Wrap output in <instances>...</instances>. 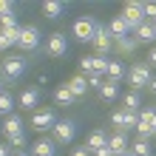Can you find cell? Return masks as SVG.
<instances>
[{"instance_id": "6da1fadb", "label": "cell", "mask_w": 156, "mask_h": 156, "mask_svg": "<svg viewBox=\"0 0 156 156\" xmlns=\"http://www.w3.org/2000/svg\"><path fill=\"white\" fill-rule=\"evenodd\" d=\"M125 77H128V82H131V91H139V88L151 85V68H148V62H136V66H131Z\"/></svg>"}, {"instance_id": "7a4b0ae2", "label": "cell", "mask_w": 156, "mask_h": 156, "mask_svg": "<svg viewBox=\"0 0 156 156\" xmlns=\"http://www.w3.org/2000/svg\"><path fill=\"white\" fill-rule=\"evenodd\" d=\"M0 71H3L6 80H17L26 74V57H20V54H9V57L0 62Z\"/></svg>"}, {"instance_id": "3957f363", "label": "cell", "mask_w": 156, "mask_h": 156, "mask_svg": "<svg viewBox=\"0 0 156 156\" xmlns=\"http://www.w3.org/2000/svg\"><path fill=\"white\" fill-rule=\"evenodd\" d=\"M94 34H97V20L94 17H77V23H74V37L80 43H91L94 40Z\"/></svg>"}, {"instance_id": "277c9868", "label": "cell", "mask_w": 156, "mask_h": 156, "mask_svg": "<svg viewBox=\"0 0 156 156\" xmlns=\"http://www.w3.org/2000/svg\"><path fill=\"white\" fill-rule=\"evenodd\" d=\"M122 17L128 20V26H131V31H136L142 23H148L145 20V12H142V3H136V0H131V3H125V12Z\"/></svg>"}, {"instance_id": "5b68a950", "label": "cell", "mask_w": 156, "mask_h": 156, "mask_svg": "<svg viewBox=\"0 0 156 156\" xmlns=\"http://www.w3.org/2000/svg\"><path fill=\"white\" fill-rule=\"evenodd\" d=\"M17 45H20V51H34L40 45V29H37V26H23Z\"/></svg>"}, {"instance_id": "8992f818", "label": "cell", "mask_w": 156, "mask_h": 156, "mask_svg": "<svg viewBox=\"0 0 156 156\" xmlns=\"http://www.w3.org/2000/svg\"><path fill=\"white\" fill-rule=\"evenodd\" d=\"M94 48H97V57H105L108 51H111V45H114V40H111V34H108V26H99L97 23V34H94Z\"/></svg>"}, {"instance_id": "52a82bcc", "label": "cell", "mask_w": 156, "mask_h": 156, "mask_svg": "<svg viewBox=\"0 0 156 156\" xmlns=\"http://www.w3.org/2000/svg\"><path fill=\"white\" fill-rule=\"evenodd\" d=\"M45 51L51 54V57H66L68 54V40H66V34H60V31H54L48 43H45Z\"/></svg>"}, {"instance_id": "ba28073f", "label": "cell", "mask_w": 156, "mask_h": 156, "mask_svg": "<svg viewBox=\"0 0 156 156\" xmlns=\"http://www.w3.org/2000/svg\"><path fill=\"white\" fill-rule=\"evenodd\" d=\"M108 34H111V40L116 43V40H122V37H128L131 34V26H128V20L122 14H116V17H111V23H108Z\"/></svg>"}, {"instance_id": "9c48e42d", "label": "cell", "mask_w": 156, "mask_h": 156, "mask_svg": "<svg viewBox=\"0 0 156 156\" xmlns=\"http://www.w3.org/2000/svg\"><path fill=\"white\" fill-rule=\"evenodd\" d=\"M57 125V119H54V111H34V116H31V128L34 131H48V128H54Z\"/></svg>"}, {"instance_id": "30bf717a", "label": "cell", "mask_w": 156, "mask_h": 156, "mask_svg": "<svg viewBox=\"0 0 156 156\" xmlns=\"http://www.w3.org/2000/svg\"><path fill=\"white\" fill-rule=\"evenodd\" d=\"M74 131H77V125L71 122V119H62V122L54 125V139L62 142V145H68L71 139H74Z\"/></svg>"}, {"instance_id": "8fae6325", "label": "cell", "mask_w": 156, "mask_h": 156, "mask_svg": "<svg viewBox=\"0 0 156 156\" xmlns=\"http://www.w3.org/2000/svg\"><path fill=\"white\" fill-rule=\"evenodd\" d=\"M108 148L114 151V156L116 153H128V151H131V145H128V133H122V131L111 133V136H108Z\"/></svg>"}, {"instance_id": "7c38bea8", "label": "cell", "mask_w": 156, "mask_h": 156, "mask_svg": "<svg viewBox=\"0 0 156 156\" xmlns=\"http://www.w3.org/2000/svg\"><path fill=\"white\" fill-rule=\"evenodd\" d=\"M40 105V88H26L20 94V111H31Z\"/></svg>"}, {"instance_id": "4fadbf2b", "label": "cell", "mask_w": 156, "mask_h": 156, "mask_svg": "<svg viewBox=\"0 0 156 156\" xmlns=\"http://www.w3.org/2000/svg\"><path fill=\"white\" fill-rule=\"evenodd\" d=\"M66 88H68L74 97H85V94H88V77H85V74H77V77H71V80L66 82Z\"/></svg>"}, {"instance_id": "5bb4252c", "label": "cell", "mask_w": 156, "mask_h": 156, "mask_svg": "<svg viewBox=\"0 0 156 156\" xmlns=\"http://www.w3.org/2000/svg\"><path fill=\"white\" fill-rule=\"evenodd\" d=\"M0 131H3L9 139H12V136H17V133H23V119L17 116V114H12V116H6L3 119V128H0Z\"/></svg>"}, {"instance_id": "9a60e30c", "label": "cell", "mask_w": 156, "mask_h": 156, "mask_svg": "<svg viewBox=\"0 0 156 156\" xmlns=\"http://www.w3.org/2000/svg\"><path fill=\"white\" fill-rule=\"evenodd\" d=\"M108 145V136L102 133V131H91L88 133V139H85V148L91 151V153H97V151H102Z\"/></svg>"}, {"instance_id": "2e32d148", "label": "cell", "mask_w": 156, "mask_h": 156, "mask_svg": "<svg viewBox=\"0 0 156 156\" xmlns=\"http://www.w3.org/2000/svg\"><path fill=\"white\" fill-rule=\"evenodd\" d=\"M133 37L139 40V43H156V29H153V23H142L139 29L133 31Z\"/></svg>"}, {"instance_id": "e0dca14e", "label": "cell", "mask_w": 156, "mask_h": 156, "mask_svg": "<svg viewBox=\"0 0 156 156\" xmlns=\"http://www.w3.org/2000/svg\"><path fill=\"white\" fill-rule=\"evenodd\" d=\"M62 12H66V6H62L60 0H45V3H43V14L48 17V20H57V17H62Z\"/></svg>"}, {"instance_id": "ac0fdd59", "label": "cell", "mask_w": 156, "mask_h": 156, "mask_svg": "<svg viewBox=\"0 0 156 156\" xmlns=\"http://www.w3.org/2000/svg\"><path fill=\"white\" fill-rule=\"evenodd\" d=\"M31 156H54V142L51 139H37L31 145Z\"/></svg>"}, {"instance_id": "d6986e66", "label": "cell", "mask_w": 156, "mask_h": 156, "mask_svg": "<svg viewBox=\"0 0 156 156\" xmlns=\"http://www.w3.org/2000/svg\"><path fill=\"white\" fill-rule=\"evenodd\" d=\"M125 74H128V71H125V66H122L119 60H111V62H108V71H105V77L111 80V82H119Z\"/></svg>"}, {"instance_id": "ffe728a7", "label": "cell", "mask_w": 156, "mask_h": 156, "mask_svg": "<svg viewBox=\"0 0 156 156\" xmlns=\"http://www.w3.org/2000/svg\"><path fill=\"white\" fill-rule=\"evenodd\" d=\"M136 125H139V111H125L122 108V133L136 131Z\"/></svg>"}, {"instance_id": "44dd1931", "label": "cell", "mask_w": 156, "mask_h": 156, "mask_svg": "<svg viewBox=\"0 0 156 156\" xmlns=\"http://www.w3.org/2000/svg\"><path fill=\"white\" fill-rule=\"evenodd\" d=\"M99 97L105 99V102H114V99L119 97V82H102V88H99Z\"/></svg>"}, {"instance_id": "7402d4cb", "label": "cell", "mask_w": 156, "mask_h": 156, "mask_svg": "<svg viewBox=\"0 0 156 156\" xmlns=\"http://www.w3.org/2000/svg\"><path fill=\"white\" fill-rule=\"evenodd\" d=\"M122 105H125V111H139V108H142L139 91H128V94L122 97Z\"/></svg>"}, {"instance_id": "603a6c76", "label": "cell", "mask_w": 156, "mask_h": 156, "mask_svg": "<svg viewBox=\"0 0 156 156\" xmlns=\"http://www.w3.org/2000/svg\"><path fill=\"white\" fill-rule=\"evenodd\" d=\"M74 94H71V91L66 88V85H60L57 91H54V102H57V105H71V102H74Z\"/></svg>"}, {"instance_id": "cb8c5ba5", "label": "cell", "mask_w": 156, "mask_h": 156, "mask_svg": "<svg viewBox=\"0 0 156 156\" xmlns=\"http://www.w3.org/2000/svg\"><path fill=\"white\" fill-rule=\"evenodd\" d=\"M114 45H116V48L122 51V54H131V51H136V45H139V40H136V37H131V34H128V37H122V40H116Z\"/></svg>"}, {"instance_id": "d4e9b609", "label": "cell", "mask_w": 156, "mask_h": 156, "mask_svg": "<svg viewBox=\"0 0 156 156\" xmlns=\"http://www.w3.org/2000/svg\"><path fill=\"white\" fill-rule=\"evenodd\" d=\"M131 156H151V145L148 142H142V139H136L133 145H131V151H128Z\"/></svg>"}, {"instance_id": "484cf974", "label": "cell", "mask_w": 156, "mask_h": 156, "mask_svg": "<svg viewBox=\"0 0 156 156\" xmlns=\"http://www.w3.org/2000/svg\"><path fill=\"white\" fill-rule=\"evenodd\" d=\"M9 29H17V14L14 12L0 14V31H9Z\"/></svg>"}, {"instance_id": "4316f807", "label": "cell", "mask_w": 156, "mask_h": 156, "mask_svg": "<svg viewBox=\"0 0 156 156\" xmlns=\"http://www.w3.org/2000/svg\"><path fill=\"white\" fill-rule=\"evenodd\" d=\"M12 108H14L12 94H3L0 97V116H12Z\"/></svg>"}, {"instance_id": "83f0119b", "label": "cell", "mask_w": 156, "mask_h": 156, "mask_svg": "<svg viewBox=\"0 0 156 156\" xmlns=\"http://www.w3.org/2000/svg\"><path fill=\"white\" fill-rule=\"evenodd\" d=\"M139 119H142L145 125H151V128H153V133H156V108H145V111L139 114Z\"/></svg>"}, {"instance_id": "f1b7e54d", "label": "cell", "mask_w": 156, "mask_h": 156, "mask_svg": "<svg viewBox=\"0 0 156 156\" xmlns=\"http://www.w3.org/2000/svg\"><path fill=\"white\" fill-rule=\"evenodd\" d=\"M136 133H139V139H142V142H148V139H153V136H156V133H153V128H151V125H145L142 119H139V125H136Z\"/></svg>"}, {"instance_id": "f546056e", "label": "cell", "mask_w": 156, "mask_h": 156, "mask_svg": "<svg viewBox=\"0 0 156 156\" xmlns=\"http://www.w3.org/2000/svg\"><path fill=\"white\" fill-rule=\"evenodd\" d=\"M80 68H82V74H94V68H97V57H82L80 60Z\"/></svg>"}, {"instance_id": "4dcf8cb0", "label": "cell", "mask_w": 156, "mask_h": 156, "mask_svg": "<svg viewBox=\"0 0 156 156\" xmlns=\"http://www.w3.org/2000/svg\"><path fill=\"white\" fill-rule=\"evenodd\" d=\"M9 148L23 151V148H26V133H17V136H12V139H9Z\"/></svg>"}, {"instance_id": "1f68e13d", "label": "cell", "mask_w": 156, "mask_h": 156, "mask_svg": "<svg viewBox=\"0 0 156 156\" xmlns=\"http://www.w3.org/2000/svg\"><path fill=\"white\" fill-rule=\"evenodd\" d=\"M88 88H102V74H88Z\"/></svg>"}, {"instance_id": "d6a6232c", "label": "cell", "mask_w": 156, "mask_h": 156, "mask_svg": "<svg viewBox=\"0 0 156 156\" xmlns=\"http://www.w3.org/2000/svg\"><path fill=\"white\" fill-rule=\"evenodd\" d=\"M111 125L116 128V131H122V108H119V111H114V114H111Z\"/></svg>"}, {"instance_id": "836d02e7", "label": "cell", "mask_w": 156, "mask_h": 156, "mask_svg": "<svg viewBox=\"0 0 156 156\" xmlns=\"http://www.w3.org/2000/svg\"><path fill=\"white\" fill-rule=\"evenodd\" d=\"M12 45H14V43H12V40L6 37V31H0V51H6V48H12Z\"/></svg>"}, {"instance_id": "e575fe53", "label": "cell", "mask_w": 156, "mask_h": 156, "mask_svg": "<svg viewBox=\"0 0 156 156\" xmlns=\"http://www.w3.org/2000/svg\"><path fill=\"white\" fill-rule=\"evenodd\" d=\"M9 12H14V6L9 0H0V14H9Z\"/></svg>"}, {"instance_id": "d590c367", "label": "cell", "mask_w": 156, "mask_h": 156, "mask_svg": "<svg viewBox=\"0 0 156 156\" xmlns=\"http://www.w3.org/2000/svg\"><path fill=\"white\" fill-rule=\"evenodd\" d=\"M71 156H91V151L82 145V148H74V151H71Z\"/></svg>"}, {"instance_id": "8d00e7d4", "label": "cell", "mask_w": 156, "mask_h": 156, "mask_svg": "<svg viewBox=\"0 0 156 156\" xmlns=\"http://www.w3.org/2000/svg\"><path fill=\"white\" fill-rule=\"evenodd\" d=\"M94 156H114V151H111V148H108V145H105V148H102V151H97Z\"/></svg>"}, {"instance_id": "74e56055", "label": "cell", "mask_w": 156, "mask_h": 156, "mask_svg": "<svg viewBox=\"0 0 156 156\" xmlns=\"http://www.w3.org/2000/svg\"><path fill=\"white\" fill-rule=\"evenodd\" d=\"M148 62H151V66H156V45H153L151 54H148Z\"/></svg>"}, {"instance_id": "f35d334b", "label": "cell", "mask_w": 156, "mask_h": 156, "mask_svg": "<svg viewBox=\"0 0 156 156\" xmlns=\"http://www.w3.org/2000/svg\"><path fill=\"white\" fill-rule=\"evenodd\" d=\"M12 151H9V145H0V156H9Z\"/></svg>"}, {"instance_id": "ab89813d", "label": "cell", "mask_w": 156, "mask_h": 156, "mask_svg": "<svg viewBox=\"0 0 156 156\" xmlns=\"http://www.w3.org/2000/svg\"><path fill=\"white\" fill-rule=\"evenodd\" d=\"M151 91H153V94H156V77H151V85H148Z\"/></svg>"}, {"instance_id": "60d3db41", "label": "cell", "mask_w": 156, "mask_h": 156, "mask_svg": "<svg viewBox=\"0 0 156 156\" xmlns=\"http://www.w3.org/2000/svg\"><path fill=\"white\" fill-rule=\"evenodd\" d=\"M12 156H31V153H23V151H14Z\"/></svg>"}, {"instance_id": "b9f144b4", "label": "cell", "mask_w": 156, "mask_h": 156, "mask_svg": "<svg viewBox=\"0 0 156 156\" xmlns=\"http://www.w3.org/2000/svg\"><path fill=\"white\" fill-rule=\"evenodd\" d=\"M3 94H6V91H3V80H0V97H3Z\"/></svg>"}, {"instance_id": "7bdbcfd3", "label": "cell", "mask_w": 156, "mask_h": 156, "mask_svg": "<svg viewBox=\"0 0 156 156\" xmlns=\"http://www.w3.org/2000/svg\"><path fill=\"white\" fill-rule=\"evenodd\" d=\"M116 156H131V153H116Z\"/></svg>"}, {"instance_id": "ee69618b", "label": "cell", "mask_w": 156, "mask_h": 156, "mask_svg": "<svg viewBox=\"0 0 156 156\" xmlns=\"http://www.w3.org/2000/svg\"><path fill=\"white\" fill-rule=\"evenodd\" d=\"M153 29H156V23H153Z\"/></svg>"}]
</instances>
